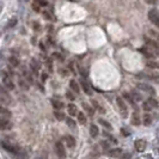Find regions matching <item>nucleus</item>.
Here are the masks:
<instances>
[{"label":"nucleus","mask_w":159,"mask_h":159,"mask_svg":"<svg viewBox=\"0 0 159 159\" xmlns=\"http://www.w3.org/2000/svg\"><path fill=\"white\" fill-rule=\"evenodd\" d=\"M66 96H67V98H68V99H71V101H73V99H74V96L72 95L70 91H68V92L66 93Z\"/></svg>","instance_id":"obj_38"},{"label":"nucleus","mask_w":159,"mask_h":159,"mask_svg":"<svg viewBox=\"0 0 159 159\" xmlns=\"http://www.w3.org/2000/svg\"><path fill=\"white\" fill-rule=\"evenodd\" d=\"M116 103H117V107H119L120 109V114H121V116L123 117V119H126L128 116V108L126 103L123 102V99L121 98V97H117L116 98Z\"/></svg>","instance_id":"obj_3"},{"label":"nucleus","mask_w":159,"mask_h":159,"mask_svg":"<svg viewBox=\"0 0 159 159\" xmlns=\"http://www.w3.org/2000/svg\"><path fill=\"white\" fill-rule=\"evenodd\" d=\"M145 159H152L151 156H145Z\"/></svg>","instance_id":"obj_44"},{"label":"nucleus","mask_w":159,"mask_h":159,"mask_svg":"<svg viewBox=\"0 0 159 159\" xmlns=\"http://www.w3.org/2000/svg\"><path fill=\"white\" fill-rule=\"evenodd\" d=\"M52 103H53V107H54L55 109H57V110L64 108V103H61L60 101H55V99H53V101H52Z\"/></svg>","instance_id":"obj_22"},{"label":"nucleus","mask_w":159,"mask_h":159,"mask_svg":"<svg viewBox=\"0 0 159 159\" xmlns=\"http://www.w3.org/2000/svg\"><path fill=\"white\" fill-rule=\"evenodd\" d=\"M35 30H39V24L35 23Z\"/></svg>","instance_id":"obj_43"},{"label":"nucleus","mask_w":159,"mask_h":159,"mask_svg":"<svg viewBox=\"0 0 159 159\" xmlns=\"http://www.w3.org/2000/svg\"><path fill=\"white\" fill-rule=\"evenodd\" d=\"M108 154H109V157H111V158H120V157L122 156V150H121V148H114V150H111Z\"/></svg>","instance_id":"obj_12"},{"label":"nucleus","mask_w":159,"mask_h":159,"mask_svg":"<svg viewBox=\"0 0 159 159\" xmlns=\"http://www.w3.org/2000/svg\"><path fill=\"white\" fill-rule=\"evenodd\" d=\"M2 8H4V4H2V2H1V1H0V12H1V11H2Z\"/></svg>","instance_id":"obj_41"},{"label":"nucleus","mask_w":159,"mask_h":159,"mask_svg":"<svg viewBox=\"0 0 159 159\" xmlns=\"http://www.w3.org/2000/svg\"><path fill=\"white\" fill-rule=\"evenodd\" d=\"M12 128V123L5 117H0V130H7Z\"/></svg>","instance_id":"obj_10"},{"label":"nucleus","mask_w":159,"mask_h":159,"mask_svg":"<svg viewBox=\"0 0 159 159\" xmlns=\"http://www.w3.org/2000/svg\"><path fill=\"white\" fill-rule=\"evenodd\" d=\"M98 133H99V130H98V127L96 126V125H91V127H90V134L92 138H97L98 136Z\"/></svg>","instance_id":"obj_18"},{"label":"nucleus","mask_w":159,"mask_h":159,"mask_svg":"<svg viewBox=\"0 0 159 159\" xmlns=\"http://www.w3.org/2000/svg\"><path fill=\"white\" fill-rule=\"evenodd\" d=\"M2 85L7 90H13L15 89V84H13L11 77L8 75L7 73H2Z\"/></svg>","instance_id":"obj_7"},{"label":"nucleus","mask_w":159,"mask_h":159,"mask_svg":"<svg viewBox=\"0 0 159 159\" xmlns=\"http://www.w3.org/2000/svg\"><path fill=\"white\" fill-rule=\"evenodd\" d=\"M65 140H66V143H67V146H68L70 148L75 146V139L72 135H66L65 136Z\"/></svg>","instance_id":"obj_13"},{"label":"nucleus","mask_w":159,"mask_h":159,"mask_svg":"<svg viewBox=\"0 0 159 159\" xmlns=\"http://www.w3.org/2000/svg\"><path fill=\"white\" fill-rule=\"evenodd\" d=\"M78 121L80 125H85L86 123V116L84 115V112H79L78 114Z\"/></svg>","instance_id":"obj_23"},{"label":"nucleus","mask_w":159,"mask_h":159,"mask_svg":"<svg viewBox=\"0 0 159 159\" xmlns=\"http://www.w3.org/2000/svg\"><path fill=\"white\" fill-rule=\"evenodd\" d=\"M54 55H55V57H56V59H62V57H61V56H60V54H57V53H55V54H54Z\"/></svg>","instance_id":"obj_42"},{"label":"nucleus","mask_w":159,"mask_h":159,"mask_svg":"<svg viewBox=\"0 0 159 159\" xmlns=\"http://www.w3.org/2000/svg\"><path fill=\"white\" fill-rule=\"evenodd\" d=\"M67 111H68V114H70L71 116L78 115V109H77V107H75L74 104H68V107H67Z\"/></svg>","instance_id":"obj_14"},{"label":"nucleus","mask_w":159,"mask_h":159,"mask_svg":"<svg viewBox=\"0 0 159 159\" xmlns=\"http://www.w3.org/2000/svg\"><path fill=\"white\" fill-rule=\"evenodd\" d=\"M148 19L151 20L152 23L154 24L156 26H158L159 28V12L158 10H156V8H152L148 11Z\"/></svg>","instance_id":"obj_4"},{"label":"nucleus","mask_w":159,"mask_h":159,"mask_svg":"<svg viewBox=\"0 0 159 159\" xmlns=\"http://www.w3.org/2000/svg\"><path fill=\"white\" fill-rule=\"evenodd\" d=\"M55 151H56V154L59 156V158L60 159L66 158V151H65V147H64V145H62L61 141H57V143H56Z\"/></svg>","instance_id":"obj_8"},{"label":"nucleus","mask_w":159,"mask_h":159,"mask_svg":"<svg viewBox=\"0 0 159 159\" xmlns=\"http://www.w3.org/2000/svg\"><path fill=\"white\" fill-rule=\"evenodd\" d=\"M130 158H132V154L130 153H122V156H121L120 159H130Z\"/></svg>","instance_id":"obj_35"},{"label":"nucleus","mask_w":159,"mask_h":159,"mask_svg":"<svg viewBox=\"0 0 159 159\" xmlns=\"http://www.w3.org/2000/svg\"><path fill=\"white\" fill-rule=\"evenodd\" d=\"M1 146H2V148H4L5 151L10 152V153H13V154H16V156L20 152V148H19L17 145L10 143V141H6V140L1 141Z\"/></svg>","instance_id":"obj_2"},{"label":"nucleus","mask_w":159,"mask_h":159,"mask_svg":"<svg viewBox=\"0 0 159 159\" xmlns=\"http://www.w3.org/2000/svg\"><path fill=\"white\" fill-rule=\"evenodd\" d=\"M8 62L11 66H13V67H17V66H19V60L17 59L16 56H11L10 59H8Z\"/></svg>","instance_id":"obj_20"},{"label":"nucleus","mask_w":159,"mask_h":159,"mask_svg":"<svg viewBox=\"0 0 159 159\" xmlns=\"http://www.w3.org/2000/svg\"><path fill=\"white\" fill-rule=\"evenodd\" d=\"M145 2H147L148 5H154L157 4V0H145Z\"/></svg>","instance_id":"obj_37"},{"label":"nucleus","mask_w":159,"mask_h":159,"mask_svg":"<svg viewBox=\"0 0 159 159\" xmlns=\"http://www.w3.org/2000/svg\"><path fill=\"white\" fill-rule=\"evenodd\" d=\"M70 88H71L75 93H79V91H80L79 84H78L75 80H71V81H70Z\"/></svg>","instance_id":"obj_16"},{"label":"nucleus","mask_w":159,"mask_h":159,"mask_svg":"<svg viewBox=\"0 0 159 159\" xmlns=\"http://www.w3.org/2000/svg\"><path fill=\"white\" fill-rule=\"evenodd\" d=\"M92 104H93V107H95V108L97 109V110H99V111L104 112V109L102 108V107H99V105H98V103H97L96 101H92Z\"/></svg>","instance_id":"obj_33"},{"label":"nucleus","mask_w":159,"mask_h":159,"mask_svg":"<svg viewBox=\"0 0 159 159\" xmlns=\"http://www.w3.org/2000/svg\"><path fill=\"white\" fill-rule=\"evenodd\" d=\"M54 115H55L56 120H59V121H62V120H65V114H64V112L56 110V111L54 112Z\"/></svg>","instance_id":"obj_26"},{"label":"nucleus","mask_w":159,"mask_h":159,"mask_svg":"<svg viewBox=\"0 0 159 159\" xmlns=\"http://www.w3.org/2000/svg\"><path fill=\"white\" fill-rule=\"evenodd\" d=\"M132 123L134 125V126H139L140 125V116H139V112L134 111L133 112V116H132Z\"/></svg>","instance_id":"obj_15"},{"label":"nucleus","mask_w":159,"mask_h":159,"mask_svg":"<svg viewBox=\"0 0 159 159\" xmlns=\"http://www.w3.org/2000/svg\"><path fill=\"white\" fill-rule=\"evenodd\" d=\"M151 123H152V117L148 114H146V115L143 116V125H145V126H150Z\"/></svg>","instance_id":"obj_25"},{"label":"nucleus","mask_w":159,"mask_h":159,"mask_svg":"<svg viewBox=\"0 0 159 159\" xmlns=\"http://www.w3.org/2000/svg\"><path fill=\"white\" fill-rule=\"evenodd\" d=\"M36 159H47V154L46 153H42V157L39 156V157H36Z\"/></svg>","instance_id":"obj_39"},{"label":"nucleus","mask_w":159,"mask_h":159,"mask_svg":"<svg viewBox=\"0 0 159 159\" xmlns=\"http://www.w3.org/2000/svg\"><path fill=\"white\" fill-rule=\"evenodd\" d=\"M0 102L11 104V98H10L7 91H6V88L4 85H0Z\"/></svg>","instance_id":"obj_6"},{"label":"nucleus","mask_w":159,"mask_h":159,"mask_svg":"<svg viewBox=\"0 0 159 159\" xmlns=\"http://www.w3.org/2000/svg\"><path fill=\"white\" fill-rule=\"evenodd\" d=\"M122 134H123L125 136H128L129 134H130V132H128L127 128H122Z\"/></svg>","instance_id":"obj_36"},{"label":"nucleus","mask_w":159,"mask_h":159,"mask_svg":"<svg viewBox=\"0 0 159 159\" xmlns=\"http://www.w3.org/2000/svg\"><path fill=\"white\" fill-rule=\"evenodd\" d=\"M83 107H84V109L89 112V115H90V116H92V115H93V109H92L90 105H88V103H83Z\"/></svg>","instance_id":"obj_28"},{"label":"nucleus","mask_w":159,"mask_h":159,"mask_svg":"<svg viewBox=\"0 0 159 159\" xmlns=\"http://www.w3.org/2000/svg\"><path fill=\"white\" fill-rule=\"evenodd\" d=\"M139 52L143 53V55L147 57H154V56L159 55V44L153 41H148L143 48L139 49Z\"/></svg>","instance_id":"obj_1"},{"label":"nucleus","mask_w":159,"mask_h":159,"mask_svg":"<svg viewBox=\"0 0 159 159\" xmlns=\"http://www.w3.org/2000/svg\"><path fill=\"white\" fill-rule=\"evenodd\" d=\"M0 114H1L2 116H5V117H10V116H11V111L7 110L6 108H4V107H0Z\"/></svg>","instance_id":"obj_21"},{"label":"nucleus","mask_w":159,"mask_h":159,"mask_svg":"<svg viewBox=\"0 0 159 159\" xmlns=\"http://www.w3.org/2000/svg\"><path fill=\"white\" fill-rule=\"evenodd\" d=\"M158 107V102L154 98H148L145 103H143V110L145 111H151L153 109H156Z\"/></svg>","instance_id":"obj_5"},{"label":"nucleus","mask_w":159,"mask_h":159,"mask_svg":"<svg viewBox=\"0 0 159 159\" xmlns=\"http://www.w3.org/2000/svg\"><path fill=\"white\" fill-rule=\"evenodd\" d=\"M99 123H101L102 126H104L105 128H108V129H111V126H110V123H108L105 120H101V119H99Z\"/></svg>","instance_id":"obj_31"},{"label":"nucleus","mask_w":159,"mask_h":159,"mask_svg":"<svg viewBox=\"0 0 159 159\" xmlns=\"http://www.w3.org/2000/svg\"><path fill=\"white\" fill-rule=\"evenodd\" d=\"M80 84H81V86H83V89H84V92L86 93V95H92V92H91V89H90V86H89V84L85 81V80H81L80 81Z\"/></svg>","instance_id":"obj_17"},{"label":"nucleus","mask_w":159,"mask_h":159,"mask_svg":"<svg viewBox=\"0 0 159 159\" xmlns=\"http://www.w3.org/2000/svg\"><path fill=\"white\" fill-rule=\"evenodd\" d=\"M130 95H132V97H133V99H134V102H139V101H141V99H143V96H141V95H139V93L136 92L135 90H134V91H133V92H132Z\"/></svg>","instance_id":"obj_24"},{"label":"nucleus","mask_w":159,"mask_h":159,"mask_svg":"<svg viewBox=\"0 0 159 159\" xmlns=\"http://www.w3.org/2000/svg\"><path fill=\"white\" fill-rule=\"evenodd\" d=\"M66 121H67V125H68V127L75 128V122H74V121H73L72 119H67Z\"/></svg>","instance_id":"obj_32"},{"label":"nucleus","mask_w":159,"mask_h":159,"mask_svg":"<svg viewBox=\"0 0 159 159\" xmlns=\"http://www.w3.org/2000/svg\"><path fill=\"white\" fill-rule=\"evenodd\" d=\"M147 66L150 68H159V62H156V61H148L147 62Z\"/></svg>","instance_id":"obj_30"},{"label":"nucleus","mask_w":159,"mask_h":159,"mask_svg":"<svg viewBox=\"0 0 159 159\" xmlns=\"http://www.w3.org/2000/svg\"><path fill=\"white\" fill-rule=\"evenodd\" d=\"M136 88L139 89V90H143V91H145V92H148V93L152 96L156 95V90L152 88L151 85H148V84H138Z\"/></svg>","instance_id":"obj_9"},{"label":"nucleus","mask_w":159,"mask_h":159,"mask_svg":"<svg viewBox=\"0 0 159 159\" xmlns=\"http://www.w3.org/2000/svg\"><path fill=\"white\" fill-rule=\"evenodd\" d=\"M146 78H148V79L152 80V81H154V83H157V84H159V74H151L150 77L147 75Z\"/></svg>","instance_id":"obj_29"},{"label":"nucleus","mask_w":159,"mask_h":159,"mask_svg":"<svg viewBox=\"0 0 159 159\" xmlns=\"http://www.w3.org/2000/svg\"><path fill=\"white\" fill-rule=\"evenodd\" d=\"M156 136H157V140L159 143V129H157V133H156Z\"/></svg>","instance_id":"obj_40"},{"label":"nucleus","mask_w":159,"mask_h":159,"mask_svg":"<svg viewBox=\"0 0 159 159\" xmlns=\"http://www.w3.org/2000/svg\"><path fill=\"white\" fill-rule=\"evenodd\" d=\"M146 145H147V143H146V141H145L143 139H138V140L135 141V143H134V146H135V150L138 152H140V153L145 151V148H146Z\"/></svg>","instance_id":"obj_11"},{"label":"nucleus","mask_w":159,"mask_h":159,"mask_svg":"<svg viewBox=\"0 0 159 159\" xmlns=\"http://www.w3.org/2000/svg\"><path fill=\"white\" fill-rule=\"evenodd\" d=\"M17 24V19L16 18H13V19H11V20H10V22H8V28H13V26H15V25H16Z\"/></svg>","instance_id":"obj_34"},{"label":"nucleus","mask_w":159,"mask_h":159,"mask_svg":"<svg viewBox=\"0 0 159 159\" xmlns=\"http://www.w3.org/2000/svg\"><path fill=\"white\" fill-rule=\"evenodd\" d=\"M18 83H19V86L23 89V90H28L29 89V85H28V83L25 81L24 79H19L18 80Z\"/></svg>","instance_id":"obj_27"},{"label":"nucleus","mask_w":159,"mask_h":159,"mask_svg":"<svg viewBox=\"0 0 159 159\" xmlns=\"http://www.w3.org/2000/svg\"><path fill=\"white\" fill-rule=\"evenodd\" d=\"M30 67H31V70L34 72H39V70H40V64L37 62V60L32 59L31 62H30Z\"/></svg>","instance_id":"obj_19"}]
</instances>
